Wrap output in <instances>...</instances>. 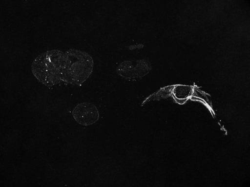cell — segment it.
Returning a JSON list of instances; mask_svg holds the SVG:
<instances>
[{
  "label": "cell",
  "instance_id": "6da1fadb",
  "mask_svg": "<svg viewBox=\"0 0 250 187\" xmlns=\"http://www.w3.org/2000/svg\"><path fill=\"white\" fill-rule=\"evenodd\" d=\"M65 62V53L59 50L41 54L33 61L32 72L37 80L47 87L62 82Z\"/></svg>",
  "mask_w": 250,
  "mask_h": 187
},
{
  "label": "cell",
  "instance_id": "7a4b0ae2",
  "mask_svg": "<svg viewBox=\"0 0 250 187\" xmlns=\"http://www.w3.org/2000/svg\"><path fill=\"white\" fill-rule=\"evenodd\" d=\"M62 82L73 85H81L91 75L94 61L87 52L70 49L65 53Z\"/></svg>",
  "mask_w": 250,
  "mask_h": 187
},
{
  "label": "cell",
  "instance_id": "3957f363",
  "mask_svg": "<svg viewBox=\"0 0 250 187\" xmlns=\"http://www.w3.org/2000/svg\"><path fill=\"white\" fill-rule=\"evenodd\" d=\"M150 69V65L146 61H126L119 65L117 72L121 77L130 79L143 77Z\"/></svg>",
  "mask_w": 250,
  "mask_h": 187
},
{
  "label": "cell",
  "instance_id": "5b68a950",
  "mask_svg": "<svg viewBox=\"0 0 250 187\" xmlns=\"http://www.w3.org/2000/svg\"><path fill=\"white\" fill-rule=\"evenodd\" d=\"M189 87L187 86H179L175 88L174 91V95L176 100H183L187 99L190 93Z\"/></svg>",
  "mask_w": 250,
  "mask_h": 187
},
{
  "label": "cell",
  "instance_id": "277c9868",
  "mask_svg": "<svg viewBox=\"0 0 250 187\" xmlns=\"http://www.w3.org/2000/svg\"><path fill=\"white\" fill-rule=\"evenodd\" d=\"M96 106L91 103L79 104L73 111V116L81 125L88 126L96 123L99 119Z\"/></svg>",
  "mask_w": 250,
  "mask_h": 187
}]
</instances>
